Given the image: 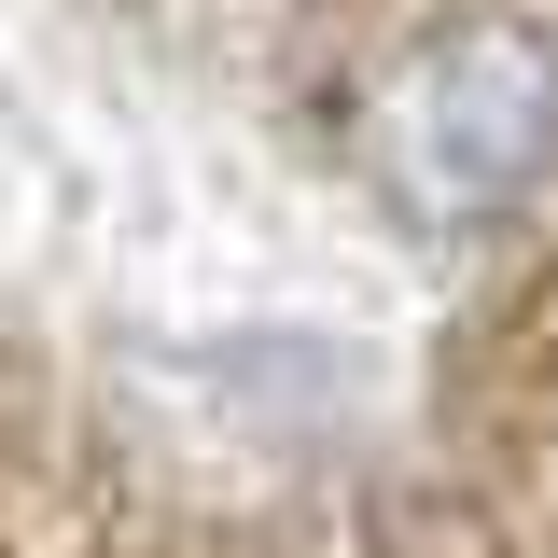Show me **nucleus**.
Masks as SVG:
<instances>
[{"instance_id":"1","label":"nucleus","mask_w":558,"mask_h":558,"mask_svg":"<svg viewBox=\"0 0 558 558\" xmlns=\"http://www.w3.org/2000/svg\"><path fill=\"white\" fill-rule=\"evenodd\" d=\"M363 182L391 223L418 238H461V223H502L558 182V43L517 28V14H475V28H433L377 98H363Z\"/></svg>"}]
</instances>
